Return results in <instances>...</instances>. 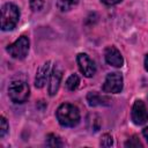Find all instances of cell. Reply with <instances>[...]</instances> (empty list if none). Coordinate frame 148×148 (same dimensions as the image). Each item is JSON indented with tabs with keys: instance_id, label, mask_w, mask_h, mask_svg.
<instances>
[{
	"instance_id": "cell-1",
	"label": "cell",
	"mask_w": 148,
	"mask_h": 148,
	"mask_svg": "<svg viewBox=\"0 0 148 148\" xmlns=\"http://www.w3.org/2000/svg\"><path fill=\"white\" fill-rule=\"evenodd\" d=\"M57 119L61 126L74 127L80 121L79 109L73 104L64 103L57 110Z\"/></svg>"
},
{
	"instance_id": "cell-2",
	"label": "cell",
	"mask_w": 148,
	"mask_h": 148,
	"mask_svg": "<svg viewBox=\"0 0 148 148\" xmlns=\"http://www.w3.org/2000/svg\"><path fill=\"white\" fill-rule=\"evenodd\" d=\"M20 18L18 7L14 3H5L1 8V29L3 31L13 30Z\"/></svg>"
},
{
	"instance_id": "cell-3",
	"label": "cell",
	"mask_w": 148,
	"mask_h": 148,
	"mask_svg": "<svg viewBox=\"0 0 148 148\" xmlns=\"http://www.w3.org/2000/svg\"><path fill=\"white\" fill-rule=\"evenodd\" d=\"M8 95L14 103H24L30 95V88L27 82L16 80L9 84Z\"/></svg>"
},
{
	"instance_id": "cell-4",
	"label": "cell",
	"mask_w": 148,
	"mask_h": 148,
	"mask_svg": "<svg viewBox=\"0 0 148 148\" xmlns=\"http://www.w3.org/2000/svg\"><path fill=\"white\" fill-rule=\"evenodd\" d=\"M29 45H30V42L28 37L21 36L13 44L7 46V52L15 59H24L28 56Z\"/></svg>"
},
{
	"instance_id": "cell-5",
	"label": "cell",
	"mask_w": 148,
	"mask_h": 148,
	"mask_svg": "<svg viewBox=\"0 0 148 148\" xmlns=\"http://www.w3.org/2000/svg\"><path fill=\"white\" fill-rule=\"evenodd\" d=\"M123 89V76L118 72H113L106 75L103 83V91L110 94H118Z\"/></svg>"
},
{
	"instance_id": "cell-6",
	"label": "cell",
	"mask_w": 148,
	"mask_h": 148,
	"mask_svg": "<svg viewBox=\"0 0 148 148\" xmlns=\"http://www.w3.org/2000/svg\"><path fill=\"white\" fill-rule=\"evenodd\" d=\"M132 120L135 125H143L148 120V112L145 103L141 99L135 101L132 108V113H131Z\"/></svg>"
},
{
	"instance_id": "cell-7",
	"label": "cell",
	"mask_w": 148,
	"mask_h": 148,
	"mask_svg": "<svg viewBox=\"0 0 148 148\" xmlns=\"http://www.w3.org/2000/svg\"><path fill=\"white\" fill-rule=\"evenodd\" d=\"M76 61L79 65V68L81 71V73L87 76V77H91L95 75L96 73V66L95 62L88 57V54L86 53H79L76 56Z\"/></svg>"
},
{
	"instance_id": "cell-8",
	"label": "cell",
	"mask_w": 148,
	"mask_h": 148,
	"mask_svg": "<svg viewBox=\"0 0 148 148\" xmlns=\"http://www.w3.org/2000/svg\"><path fill=\"white\" fill-rule=\"evenodd\" d=\"M61 77H62V68L60 67L59 64H56L53 66V69L50 74V80H49V94L51 96L57 94L61 82Z\"/></svg>"
},
{
	"instance_id": "cell-9",
	"label": "cell",
	"mask_w": 148,
	"mask_h": 148,
	"mask_svg": "<svg viewBox=\"0 0 148 148\" xmlns=\"http://www.w3.org/2000/svg\"><path fill=\"white\" fill-rule=\"evenodd\" d=\"M104 57H105V61L113 67H121L124 64V59L120 51L114 46H108L105 49Z\"/></svg>"
},
{
	"instance_id": "cell-10",
	"label": "cell",
	"mask_w": 148,
	"mask_h": 148,
	"mask_svg": "<svg viewBox=\"0 0 148 148\" xmlns=\"http://www.w3.org/2000/svg\"><path fill=\"white\" fill-rule=\"evenodd\" d=\"M50 61L44 62L36 73V77H35V86L36 88H43V86L46 82V79L49 76V72H50Z\"/></svg>"
},
{
	"instance_id": "cell-11",
	"label": "cell",
	"mask_w": 148,
	"mask_h": 148,
	"mask_svg": "<svg viewBox=\"0 0 148 148\" xmlns=\"http://www.w3.org/2000/svg\"><path fill=\"white\" fill-rule=\"evenodd\" d=\"M87 102L90 106H97V105H109L111 101L109 97L92 91L87 95Z\"/></svg>"
},
{
	"instance_id": "cell-12",
	"label": "cell",
	"mask_w": 148,
	"mask_h": 148,
	"mask_svg": "<svg viewBox=\"0 0 148 148\" xmlns=\"http://www.w3.org/2000/svg\"><path fill=\"white\" fill-rule=\"evenodd\" d=\"M79 0H58L57 6L61 12H67L71 10L74 6H76Z\"/></svg>"
},
{
	"instance_id": "cell-13",
	"label": "cell",
	"mask_w": 148,
	"mask_h": 148,
	"mask_svg": "<svg viewBox=\"0 0 148 148\" xmlns=\"http://www.w3.org/2000/svg\"><path fill=\"white\" fill-rule=\"evenodd\" d=\"M79 83H80V77H79L76 74H72V75L67 79V81H66V87H67L68 90L74 91V90L79 87Z\"/></svg>"
},
{
	"instance_id": "cell-14",
	"label": "cell",
	"mask_w": 148,
	"mask_h": 148,
	"mask_svg": "<svg viewBox=\"0 0 148 148\" xmlns=\"http://www.w3.org/2000/svg\"><path fill=\"white\" fill-rule=\"evenodd\" d=\"M46 145L49 147H61L62 142L58 135L51 133V134H47V136H46Z\"/></svg>"
},
{
	"instance_id": "cell-15",
	"label": "cell",
	"mask_w": 148,
	"mask_h": 148,
	"mask_svg": "<svg viewBox=\"0 0 148 148\" xmlns=\"http://www.w3.org/2000/svg\"><path fill=\"white\" fill-rule=\"evenodd\" d=\"M99 145L102 147H111L113 145V140H112V136L110 134H103L102 138H101V142Z\"/></svg>"
},
{
	"instance_id": "cell-16",
	"label": "cell",
	"mask_w": 148,
	"mask_h": 148,
	"mask_svg": "<svg viewBox=\"0 0 148 148\" xmlns=\"http://www.w3.org/2000/svg\"><path fill=\"white\" fill-rule=\"evenodd\" d=\"M125 147H134V148H136V147H142V143L140 142V140L138 139L136 135H133L130 140H127L125 142Z\"/></svg>"
},
{
	"instance_id": "cell-17",
	"label": "cell",
	"mask_w": 148,
	"mask_h": 148,
	"mask_svg": "<svg viewBox=\"0 0 148 148\" xmlns=\"http://www.w3.org/2000/svg\"><path fill=\"white\" fill-rule=\"evenodd\" d=\"M0 125H1V127H0V138H3V136L7 134L8 130H9L8 123H7V120H6L5 117H1V119H0Z\"/></svg>"
},
{
	"instance_id": "cell-18",
	"label": "cell",
	"mask_w": 148,
	"mask_h": 148,
	"mask_svg": "<svg viewBox=\"0 0 148 148\" xmlns=\"http://www.w3.org/2000/svg\"><path fill=\"white\" fill-rule=\"evenodd\" d=\"M30 8L34 10V12H38L43 8L44 6V0H30Z\"/></svg>"
},
{
	"instance_id": "cell-19",
	"label": "cell",
	"mask_w": 148,
	"mask_h": 148,
	"mask_svg": "<svg viewBox=\"0 0 148 148\" xmlns=\"http://www.w3.org/2000/svg\"><path fill=\"white\" fill-rule=\"evenodd\" d=\"M120 1H123V0H102V2H103V3H105V5H108V6L117 5V3H119Z\"/></svg>"
},
{
	"instance_id": "cell-20",
	"label": "cell",
	"mask_w": 148,
	"mask_h": 148,
	"mask_svg": "<svg viewBox=\"0 0 148 148\" xmlns=\"http://www.w3.org/2000/svg\"><path fill=\"white\" fill-rule=\"evenodd\" d=\"M142 133H143V136L146 138V140H147V142H148V126H147L146 128H143Z\"/></svg>"
},
{
	"instance_id": "cell-21",
	"label": "cell",
	"mask_w": 148,
	"mask_h": 148,
	"mask_svg": "<svg viewBox=\"0 0 148 148\" xmlns=\"http://www.w3.org/2000/svg\"><path fill=\"white\" fill-rule=\"evenodd\" d=\"M145 68H146L147 72H148V54H147L146 58H145Z\"/></svg>"
}]
</instances>
